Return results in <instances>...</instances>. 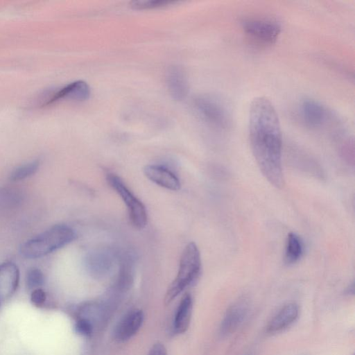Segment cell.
<instances>
[{
	"label": "cell",
	"mask_w": 355,
	"mask_h": 355,
	"mask_svg": "<svg viewBox=\"0 0 355 355\" xmlns=\"http://www.w3.org/2000/svg\"><path fill=\"white\" fill-rule=\"evenodd\" d=\"M299 306L289 302L282 306L272 316L267 325V331L270 334L279 333L292 326L298 319Z\"/></svg>",
	"instance_id": "cell-9"
},
{
	"label": "cell",
	"mask_w": 355,
	"mask_h": 355,
	"mask_svg": "<svg viewBox=\"0 0 355 355\" xmlns=\"http://www.w3.org/2000/svg\"><path fill=\"white\" fill-rule=\"evenodd\" d=\"M194 107L200 117L211 126L220 130L230 127V112L225 103L216 96L200 95L194 100Z\"/></svg>",
	"instance_id": "cell-4"
},
{
	"label": "cell",
	"mask_w": 355,
	"mask_h": 355,
	"mask_svg": "<svg viewBox=\"0 0 355 355\" xmlns=\"http://www.w3.org/2000/svg\"><path fill=\"white\" fill-rule=\"evenodd\" d=\"M245 355H252V354H245Z\"/></svg>",
	"instance_id": "cell-23"
},
{
	"label": "cell",
	"mask_w": 355,
	"mask_h": 355,
	"mask_svg": "<svg viewBox=\"0 0 355 355\" xmlns=\"http://www.w3.org/2000/svg\"><path fill=\"white\" fill-rule=\"evenodd\" d=\"M40 166L38 160L21 165L16 168L11 173L10 178L12 181H19L24 180L36 173Z\"/></svg>",
	"instance_id": "cell-17"
},
{
	"label": "cell",
	"mask_w": 355,
	"mask_h": 355,
	"mask_svg": "<svg viewBox=\"0 0 355 355\" xmlns=\"http://www.w3.org/2000/svg\"><path fill=\"white\" fill-rule=\"evenodd\" d=\"M89 96L90 88L87 83L83 80H76L54 92L44 105H49L60 99L85 101Z\"/></svg>",
	"instance_id": "cell-13"
},
{
	"label": "cell",
	"mask_w": 355,
	"mask_h": 355,
	"mask_svg": "<svg viewBox=\"0 0 355 355\" xmlns=\"http://www.w3.org/2000/svg\"><path fill=\"white\" fill-rule=\"evenodd\" d=\"M26 280L29 289L39 288L44 284V275L40 269L33 268L27 272Z\"/></svg>",
	"instance_id": "cell-19"
},
{
	"label": "cell",
	"mask_w": 355,
	"mask_h": 355,
	"mask_svg": "<svg viewBox=\"0 0 355 355\" xmlns=\"http://www.w3.org/2000/svg\"><path fill=\"white\" fill-rule=\"evenodd\" d=\"M145 176L155 184L171 191L181 187L178 178L168 168L160 165H147L144 168Z\"/></svg>",
	"instance_id": "cell-11"
},
{
	"label": "cell",
	"mask_w": 355,
	"mask_h": 355,
	"mask_svg": "<svg viewBox=\"0 0 355 355\" xmlns=\"http://www.w3.org/2000/svg\"><path fill=\"white\" fill-rule=\"evenodd\" d=\"M192 304L191 295H185L178 306L174 320V330L176 333H184L189 327L192 312Z\"/></svg>",
	"instance_id": "cell-15"
},
{
	"label": "cell",
	"mask_w": 355,
	"mask_h": 355,
	"mask_svg": "<svg viewBox=\"0 0 355 355\" xmlns=\"http://www.w3.org/2000/svg\"><path fill=\"white\" fill-rule=\"evenodd\" d=\"M75 329L78 334L83 336H89L92 330L90 322L85 318H80L76 321Z\"/></svg>",
	"instance_id": "cell-21"
},
{
	"label": "cell",
	"mask_w": 355,
	"mask_h": 355,
	"mask_svg": "<svg viewBox=\"0 0 355 355\" xmlns=\"http://www.w3.org/2000/svg\"><path fill=\"white\" fill-rule=\"evenodd\" d=\"M172 3L173 1L168 0H137L131 1L130 6L135 10H146L166 6Z\"/></svg>",
	"instance_id": "cell-18"
},
{
	"label": "cell",
	"mask_w": 355,
	"mask_h": 355,
	"mask_svg": "<svg viewBox=\"0 0 355 355\" xmlns=\"http://www.w3.org/2000/svg\"><path fill=\"white\" fill-rule=\"evenodd\" d=\"M303 251L301 238L294 232L289 233L286 243L285 261L288 264L297 262L302 257Z\"/></svg>",
	"instance_id": "cell-16"
},
{
	"label": "cell",
	"mask_w": 355,
	"mask_h": 355,
	"mask_svg": "<svg viewBox=\"0 0 355 355\" xmlns=\"http://www.w3.org/2000/svg\"><path fill=\"white\" fill-rule=\"evenodd\" d=\"M248 133L251 150L261 172L274 187H283L282 128L276 109L266 96L256 97L251 102Z\"/></svg>",
	"instance_id": "cell-1"
},
{
	"label": "cell",
	"mask_w": 355,
	"mask_h": 355,
	"mask_svg": "<svg viewBox=\"0 0 355 355\" xmlns=\"http://www.w3.org/2000/svg\"><path fill=\"white\" fill-rule=\"evenodd\" d=\"M249 313V304L245 300L234 302L226 311L220 326V333L228 336L244 322Z\"/></svg>",
	"instance_id": "cell-8"
},
{
	"label": "cell",
	"mask_w": 355,
	"mask_h": 355,
	"mask_svg": "<svg viewBox=\"0 0 355 355\" xmlns=\"http://www.w3.org/2000/svg\"><path fill=\"white\" fill-rule=\"evenodd\" d=\"M106 180L125 204L132 225L138 230L144 229L147 224L148 216L143 202L130 191L123 180L116 175L108 173Z\"/></svg>",
	"instance_id": "cell-5"
},
{
	"label": "cell",
	"mask_w": 355,
	"mask_h": 355,
	"mask_svg": "<svg viewBox=\"0 0 355 355\" xmlns=\"http://www.w3.org/2000/svg\"><path fill=\"white\" fill-rule=\"evenodd\" d=\"M144 320V315L140 310H134L128 313L119 322L115 330L114 337L119 342L125 341L140 329Z\"/></svg>",
	"instance_id": "cell-14"
},
{
	"label": "cell",
	"mask_w": 355,
	"mask_h": 355,
	"mask_svg": "<svg viewBox=\"0 0 355 355\" xmlns=\"http://www.w3.org/2000/svg\"><path fill=\"white\" fill-rule=\"evenodd\" d=\"M46 300V293L40 288L33 290L31 295V300L35 306H43Z\"/></svg>",
	"instance_id": "cell-20"
},
{
	"label": "cell",
	"mask_w": 355,
	"mask_h": 355,
	"mask_svg": "<svg viewBox=\"0 0 355 355\" xmlns=\"http://www.w3.org/2000/svg\"><path fill=\"white\" fill-rule=\"evenodd\" d=\"M200 269V251L195 243L190 242L182 251L178 272L166 291L165 303H170L187 286L192 284L198 277Z\"/></svg>",
	"instance_id": "cell-3"
},
{
	"label": "cell",
	"mask_w": 355,
	"mask_h": 355,
	"mask_svg": "<svg viewBox=\"0 0 355 355\" xmlns=\"http://www.w3.org/2000/svg\"><path fill=\"white\" fill-rule=\"evenodd\" d=\"M168 92L175 101H182L189 90L188 80L185 71L178 66L170 67L166 76Z\"/></svg>",
	"instance_id": "cell-12"
},
{
	"label": "cell",
	"mask_w": 355,
	"mask_h": 355,
	"mask_svg": "<svg viewBox=\"0 0 355 355\" xmlns=\"http://www.w3.org/2000/svg\"><path fill=\"white\" fill-rule=\"evenodd\" d=\"M148 355H167V352L164 346L157 343L152 347Z\"/></svg>",
	"instance_id": "cell-22"
},
{
	"label": "cell",
	"mask_w": 355,
	"mask_h": 355,
	"mask_svg": "<svg viewBox=\"0 0 355 355\" xmlns=\"http://www.w3.org/2000/svg\"><path fill=\"white\" fill-rule=\"evenodd\" d=\"M243 32L257 44L269 46L275 44L281 33L278 21L265 17H248L241 21Z\"/></svg>",
	"instance_id": "cell-6"
},
{
	"label": "cell",
	"mask_w": 355,
	"mask_h": 355,
	"mask_svg": "<svg viewBox=\"0 0 355 355\" xmlns=\"http://www.w3.org/2000/svg\"><path fill=\"white\" fill-rule=\"evenodd\" d=\"M298 111L302 121L306 126L314 129L324 127L331 116L324 105L311 98L302 101Z\"/></svg>",
	"instance_id": "cell-7"
},
{
	"label": "cell",
	"mask_w": 355,
	"mask_h": 355,
	"mask_svg": "<svg viewBox=\"0 0 355 355\" xmlns=\"http://www.w3.org/2000/svg\"><path fill=\"white\" fill-rule=\"evenodd\" d=\"M76 238L75 231L69 226L55 225L22 244L20 253L27 259L40 258L65 246Z\"/></svg>",
	"instance_id": "cell-2"
},
{
	"label": "cell",
	"mask_w": 355,
	"mask_h": 355,
	"mask_svg": "<svg viewBox=\"0 0 355 355\" xmlns=\"http://www.w3.org/2000/svg\"><path fill=\"white\" fill-rule=\"evenodd\" d=\"M19 282L18 267L12 262L0 265V304L16 291Z\"/></svg>",
	"instance_id": "cell-10"
}]
</instances>
